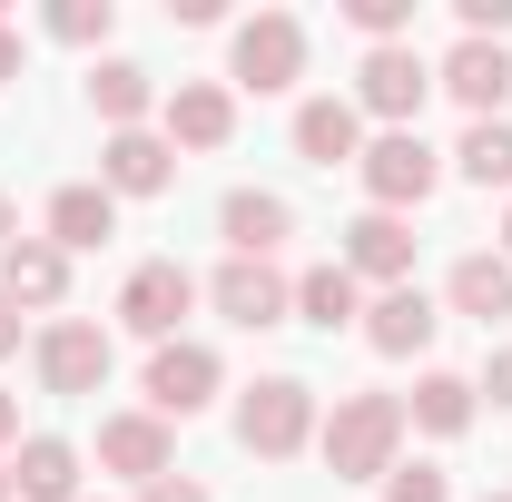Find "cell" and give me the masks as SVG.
Returning <instances> with one entry per match:
<instances>
[{"label": "cell", "instance_id": "obj_1", "mask_svg": "<svg viewBox=\"0 0 512 502\" xmlns=\"http://www.w3.org/2000/svg\"><path fill=\"white\" fill-rule=\"evenodd\" d=\"M394 443H404V404L394 394H335L316 453H325L335 483H384L394 473Z\"/></svg>", "mask_w": 512, "mask_h": 502}, {"label": "cell", "instance_id": "obj_2", "mask_svg": "<svg viewBox=\"0 0 512 502\" xmlns=\"http://www.w3.org/2000/svg\"><path fill=\"white\" fill-rule=\"evenodd\" d=\"M306 434H316V384H296V375L247 384V404H237V443H247L256 463H286V453H306Z\"/></svg>", "mask_w": 512, "mask_h": 502}, {"label": "cell", "instance_id": "obj_3", "mask_svg": "<svg viewBox=\"0 0 512 502\" xmlns=\"http://www.w3.org/2000/svg\"><path fill=\"white\" fill-rule=\"evenodd\" d=\"M355 178H365V197H375L384 217H404V207H424V197H434V178H444V158L424 148V128H384V138H365Z\"/></svg>", "mask_w": 512, "mask_h": 502}, {"label": "cell", "instance_id": "obj_4", "mask_svg": "<svg viewBox=\"0 0 512 502\" xmlns=\"http://www.w3.org/2000/svg\"><path fill=\"white\" fill-rule=\"evenodd\" d=\"M227 60H237V89H256V99L266 89H296L306 79V20L296 10H256V20H237V50Z\"/></svg>", "mask_w": 512, "mask_h": 502}, {"label": "cell", "instance_id": "obj_5", "mask_svg": "<svg viewBox=\"0 0 512 502\" xmlns=\"http://www.w3.org/2000/svg\"><path fill=\"white\" fill-rule=\"evenodd\" d=\"M188 306H197V276L178 266V256H148V266L119 286V325H128V335H148V345H178Z\"/></svg>", "mask_w": 512, "mask_h": 502}, {"label": "cell", "instance_id": "obj_6", "mask_svg": "<svg viewBox=\"0 0 512 502\" xmlns=\"http://www.w3.org/2000/svg\"><path fill=\"white\" fill-rule=\"evenodd\" d=\"M207 306L227 315V325H247V335H266V325L296 315V276H276L266 256H227V266L207 276Z\"/></svg>", "mask_w": 512, "mask_h": 502}, {"label": "cell", "instance_id": "obj_7", "mask_svg": "<svg viewBox=\"0 0 512 502\" xmlns=\"http://www.w3.org/2000/svg\"><path fill=\"white\" fill-rule=\"evenodd\" d=\"M424 89H434V60H424L414 40H394V50H365V69H355V109H375L384 128H414Z\"/></svg>", "mask_w": 512, "mask_h": 502}, {"label": "cell", "instance_id": "obj_8", "mask_svg": "<svg viewBox=\"0 0 512 502\" xmlns=\"http://www.w3.org/2000/svg\"><path fill=\"white\" fill-rule=\"evenodd\" d=\"M207 404H217V355H207L197 335L158 345V355H148V414H158V424H188Z\"/></svg>", "mask_w": 512, "mask_h": 502}, {"label": "cell", "instance_id": "obj_9", "mask_svg": "<svg viewBox=\"0 0 512 502\" xmlns=\"http://www.w3.org/2000/svg\"><path fill=\"white\" fill-rule=\"evenodd\" d=\"M40 384L50 394H99L109 384V325H89V315L40 325Z\"/></svg>", "mask_w": 512, "mask_h": 502}, {"label": "cell", "instance_id": "obj_10", "mask_svg": "<svg viewBox=\"0 0 512 502\" xmlns=\"http://www.w3.org/2000/svg\"><path fill=\"white\" fill-rule=\"evenodd\" d=\"M99 463H109L119 483H138V493H148L158 473H178V443H168V424L138 404V414H109V424H99Z\"/></svg>", "mask_w": 512, "mask_h": 502}, {"label": "cell", "instance_id": "obj_11", "mask_svg": "<svg viewBox=\"0 0 512 502\" xmlns=\"http://www.w3.org/2000/svg\"><path fill=\"white\" fill-rule=\"evenodd\" d=\"M345 276H355V286H365V276H375V286H414V227L384 217V207H365V217L345 227Z\"/></svg>", "mask_w": 512, "mask_h": 502}, {"label": "cell", "instance_id": "obj_12", "mask_svg": "<svg viewBox=\"0 0 512 502\" xmlns=\"http://www.w3.org/2000/svg\"><path fill=\"white\" fill-rule=\"evenodd\" d=\"M168 178H178V148H168V138L109 128V148H99V188H109V197H158Z\"/></svg>", "mask_w": 512, "mask_h": 502}, {"label": "cell", "instance_id": "obj_13", "mask_svg": "<svg viewBox=\"0 0 512 502\" xmlns=\"http://www.w3.org/2000/svg\"><path fill=\"white\" fill-rule=\"evenodd\" d=\"M434 89H453L473 119H503V99H512V50H503V40H463V50L434 69Z\"/></svg>", "mask_w": 512, "mask_h": 502}, {"label": "cell", "instance_id": "obj_14", "mask_svg": "<svg viewBox=\"0 0 512 502\" xmlns=\"http://www.w3.org/2000/svg\"><path fill=\"white\" fill-rule=\"evenodd\" d=\"M158 109H168V148H227L237 138V99L217 79H178Z\"/></svg>", "mask_w": 512, "mask_h": 502}, {"label": "cell", "instance_id": "obj_15", "mask_svg": "<svg viewBox=\"0 0 512 502\" xmlns=\"http://www.w3.org/2000/svg\"><path fill=\"white\" fill-rule=\"evenodd\" d=\"M296 158L306 168H355L365 158V109L355 99H306L296 109Z\"/></svg>", "mask_w": 512, "mask_h": 502}, {"label": "cell", "instance_id": "obj_16", "mask_svg": "<svg viewBox=\"0 0 512 502\" xmlns=\"http://www.w3.org/2000/svg\"><path fill=\"white\" fill-rule=\"evenodd\" d=\"M434 325H444V315H434L424 286H384L375 306H365V345H375V355H424Z\"/></svg>", "mask_w": 512, "mask_h": 502}, {"label": "cell", "instance_id": "obj_17", "mask_svg": "<svg viewBox=\"0 0 512 502\" xmlns=\"http://www.w3.org/2000/svg\"><path fill=\"white\" fill-rule=\"evenodd\" d=\"M0 296H10V306H60L69 296V256L50 247V237H10V247H0Z\"/></svg>", "mask_w": 512, "mask_h": 502}, {"label": "cell", "instance_id": "obj_18", "mask_svg": "<svg viewBox=\"0 0 512 502\" xmlns=\"http://www.w3.org/2000/svg\"><path fill=\"white\" fill-rule=\"evenodd\" d=\"M109 237H119V197H109V188L79 178V188L50 197V247H60V256H89V247H109Z\"/></svg>", "mask_w": 512, "mask_h": 502}, {"label": "cell", "instance_id": "obj_19", "mask_svg": "<svg viewBox=\"0 0 512 502\" xmlns=\"http://www.w3.org/2000/svg\"><path fill=\"white\" fill-rule=\"evenodd\" d=\"M217 227H227V247H237V256H276L286 237H296V207H286L276 188H237L227 207H217Z\"/></svg>", "mask_w": 512, "mask_h": 502}, {"label": "cell", "instance_id": "obj_20", "mask_svg": "<svg viewBox=\"0 0 512 502\" xmlns=\"http://www.w3.org/2000/svg\"><path fill=\"white\" fill-rule=\"evenodd\" d=\"M10 493L20 502H79V453H69L60 434H30L20 463H10Z\"/></svg>", "mask_w": 512, "mask_h": 502}, {"label": "cell", "instance_id": "obj_21", "mask_svg": "<svg viewBox=\"0 0 512 502\" xmlns=\"http://www.w3.org/2000/svg\"><path fill=\"white\" fill-rule=\"evenodd\" d=\"M453 315H473V325H493V315H512V256H493V247H473L463 266H453Z\"/></svg>", "mask_w": 512, "mask_h": 502}, {"label": "cell", "instance_id": "obj_22", "mask_svg": "<svg viewBox=\"0 0 512 502\" xmlns=\"http://www.w3.org/2000/svg\"><path fill=\"white\" fill-rule=\"evenodd\" d=\"M296 315H306V325H325V335L365 315V286L345 276V256H325V266H306V276H296Z\"/></svg>", "mask_w": 512, "mask_h": 502}, {"label": "cell", "instance_id": "obj_23", "mask_svg": "<svg viewBox=\"0 0 512 502\" xmlns=\"http://www.w3.org/2000/svg\"><path fill=\"white\" fill-rule=\"evenodd\" d=\"M89 109H99L109 128H138L148 109H158V79H148L138 60H99L89 69Z\"/></svg>", "mask_w": 512, "mask_h": 502}, {"label": "cell", "instance_id": "obj_24", "mask_svg": "<svg viewBox=\"0 0 512 502\" xmlns=\"http://www.w3.org/2000/svg\"><path fill=\"white\" fill-rule=\"evenodd\" d=\"M404 424H424V434H463L473 424V375H424L414 384V404H404Z\"/></svg>", "mask_w": 512, "mask_h": 502}, {"label": "cell", "instance_id": "obj_25", "mask_svg": "<svg viewBox=\"0 0 512 502\" xmlns=\"http://www.w3.org/2000/svg\"><path fill=\"white\" fill-rule=\"evenodd\" d=\"M453 168H463L473 188H512V128L503 119H473V128H463V148H453Z\"/></svg>", "mask_w": 512, "mask_h": 502}, {"label": "cell", "instance_id": "obj_26", "mask_svg": "<svg viewBox=\"0 0 512 502\" xmlns=\"http://www.w3.org/2000/svg\"><path fill=\"white\" fill-rule=\"evenodd\" d=\"M109 30H119L109 0H60V10H50V40H69V50H99Z\"/></svg>", "mask_w": 512, "mask_h": 502}, {"label": "cell", "instance_id": "obj_27", "mask_svg": "<svg viewBox=\"0 0 512 502\" xmlns=\"http://www.w3.org/2000/svg\"><path fill=\"white\" fill-rule=\"evenodd\" d=\"M345 20H355V30L375 40V50H394V40L414 30V0H345Z\"/></svg>", "mask_w": 512, "mask_h": 502}, {"label": "cell", "instance_id": "obj_28", "mask_svg": "<svg viewBox=\"0 0 512 502\" xmlns=\"http://www.w3.org/2000/svg\"><path fill=\"white\" fill-rule=\"evenodd\" d=\"M384 502H453V483H444V463H394Z\"/></svg>", "mask_w": 512, "mask_h": 502}, {"label": "cell", "instance_id": "obj_29", "mask_svg": "<svg viewBox=\"0 0 512 502\" xmlns=\"http://www.w3.org/2000/svg\"><path fill=\"white\" fill-rule=\"evenodd\" d=\"M512 30V0H463V40H503Z\"/></svg>", "mask_w": 512, "mask_h": 502}, {"label": "cell", "instance_id": "obj_30", "mask_svg": "<svg viewBox=\"0 0 512 502\" xmlns=\"http://www.w3.org/2000/svg\"><path fill=\"white\" fill-rule=\"evenodd\" d=\"M473 394H493V404H512V345H493V365H483V384Z\"/></svg>", "mask_w": 512, "mask_h": 502}, {"label": "cell", "instance_id": "obj_31", "mask_svg": "<svg viewBox=\"0 0 512 502\" xmlns=\"http://www.w3.org/2000/svg\"><path fill=\"white\" fill-rule=\"evenodd\" d=\"M138 502H207V483H188V473H158V483H148Z\"/></svg>", "mask_w": 512, "mask_h": 502}, {"label": "cell", "instance_id": "obj_32", "mask_svg": "<svg viewBox=\"0 0 512 502\" xmlns=\"http://www.w3.org/2000/svg\"><path fill=\"white\" fill-rule=\"evenodd\" d=\"M0 79H20V30L0 20Z\"/></svg>", "mask_w": 512, "mask_h": 502}, {"label": "cell", "instance_id": "obj_33", "mask_svg": "<svg viewBox=\"0 0 512 502\" xmlns=\"http://www.w3.org/2000/svg\"><path fill=\"white\" fill-rule=\"evenodd\" d=\"M0 355H20V306L0 296Z\"/></svg>", "mask_w": 512, "mask_h": 502}, {"label": "cell", "instance_id": "obj_34", "mask_svg": "<svg viewBox=\"0 0 512 502\" xmlns=\"http://www.w3.org/2000/svg\"><path fill=\"white\" fill-rule=\"evenodd\" d=\"M0 443H20V404L10 394H0Z\"/></svg>", "mask_w": 512, "mask_h": 502}, {"label": "cell", "instance_id": "obj_35", "mask_svg": "<svg viewBox=\"0 0 512 502\" xmlns=\"http://www.w3.org/2000/svg\"><path fill=\"white\" fill-rule=\"evenodd\" d=\"M10 237H20V207H10V197H0V247H10Z\"/></svg>", "mask_w": 512, "mask_h": 502}, {"label": "cell", "instance_id": "obj_36", "mask_svg": "<svg viewBox=\"0 0 512 502\" xmlns=\"http://www.w3.org/2000/svg\"><path fill=\"white\" fill-rule=\"evenodd\" d=\"M0 502H10V463H0Z\"/></svg>", "mask_w": 512, "mask_h": 502}, {"label": "cell", "instance_id": "obj_37", "mask_svg": "<svg viewBox=\"0 0 512 502\" xmlns=\"http://www.w3.org/2000/svg\"><path fill=\"white\" fill-rule=\"evenodd\" d=\"M503 256H512V217H503Z\"/></svg>", "mask_w": 512, "mask_h": 502}, {"label": "cell", "instance_id": "obj_38", "mask_svg": "<svg viewBox=\"0 0 512 502\" xmlns=\"http://www.w3.org/2000/svg\"><path fill=\"white\" fill-rule=\"evenodd\" d=\"M483 502H512V493H483Z\"/></svg>", "mask_w": 512, "mask_h": 502}, {"label": "cell", "instance_id": "obj_39", "mask_svg": "<svg viewBox=\"0 0 512 502\" xmlns=\"http://www.w3.org/2000/svg\"><path fill=\"white\" fill-rule=\"evenodd\" d=\"M79 502H89V493H79Z\"/></svg>", "mask_w": 512, "mask_h": 502}]
</instances>
